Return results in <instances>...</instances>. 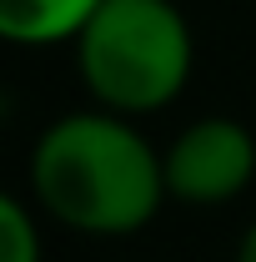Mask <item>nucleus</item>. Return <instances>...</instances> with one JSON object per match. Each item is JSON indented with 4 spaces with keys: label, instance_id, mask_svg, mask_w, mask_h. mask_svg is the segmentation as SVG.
Listing matches in <instances>:
<instances>
[{
    "label": "nucleus",
    "instance_id": "obj_1",
    "mask_svg": "<svg viewBox=\"0 0 256 262\" xmlns=\"http://www.w3.org/2000/svg\"><path fill=\"white\" fill-rule=\"evenodd\" d=\"M25 187L40 217L86 237H131L166 202V157L111 106L65 111L35 136Z\"/></svg>",
    "mask_w": 256,
    "mask_h": 262
},
{
    "label": "nucleus",
    "instance_id": "obj_3",
    "mask_svg": "<svg viewBox=\"0 0 256 262\" xmlns=\"http://www.w3.org/2000/svg\"><path fill=\"white\" fill-rule=\"evenodd\" d=\"M166 192L186 207H226L256 182V136L236 116H201L171 136Z\"/></svg>",
    "mask_w": 256,
    "mask_h": 262
},
{
    "label": "nucleus",
    "instance_id": "obj_5",
    "mask_svg": "<svg viewBox=\"0 0 256 262\" xmlns=\"http://www.w3.org/2000/svg\"><path fill=\"white\" fill-rule=\"evenodd\" d=\"M0 247L5 262H40V207L25 196H0Z\"/></svg>",
    "mask_w": 256,
    "mask_h": 262
},
{
    "label": "nucleus",
    "instance_id": "obj_4",
    "mask_svg": "<svg viewBox=\"0 0 256 262\" xmlns=\"http://www.w3.org/2000/svg\"><path fill=\"white\" fill-rule=\"evenodd\" d=\"M100 0H0V35L15 46H65Z\"/></svg>",
    "mask_w": 256,
    "mask_h": 262
},
{
    "label": "nucleus",
    "instance_id": "obj_2",
    "mask_svg": "<svg viewBox=\"0 0 256 262\" xmlns=\"http://www.w3.org/2000/svg\"><path fill=\"white\" fill-rule=\"evenodd\" d=\"M70 46L91 101L121 116L166 111L196 66V40L176 0H100Z\"/></svg>",
    "mask_w": 256,
    "mask_h": 262
},
{
    "label": "nucleus",
    "instance_id": "obj_6",
    "mask_svg": "<svg viewBox=\"0 0 256 262\" xmlns=\"http://www.w3.org/2000/svg\"><path fill=\"white\" fill-rule=\"evenodd\" d=\"M236 262H256V222L241 232V242H236Z\"/></svg>",
    "mask_w": 256,
    "mask_h": 262
}]
</instances>
